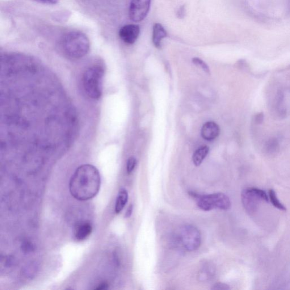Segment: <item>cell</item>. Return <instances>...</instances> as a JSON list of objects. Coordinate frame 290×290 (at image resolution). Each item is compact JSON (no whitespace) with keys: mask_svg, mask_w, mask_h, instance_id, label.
Here are the masks:
<instances>
[{"mask_svg":"<svg viewBox=\"0 0 290 290\" xmlns=\"http://www.w3.org/2000/svg\"><path fill=\"white\" fill-rule=\"evenodd\" d=\"M99 172L95 167L84 165L79 167L71 176L69 191L71 196L79 201L93 199L100 188Z\"/></svg>","mask_w":290,"mask_h":290,"instance_id":"cell-1","label":"cell"},{"mask_svg":"<svg viewBox=\"0 0 290 290\" xmlns=\"http://www.w3.org/2000/svg\"><path fill=\"white\" fill-rule=\"evenodd\" d=\"M60 47L65 55L78 59L89 52L90 43L87 36L80 31H70L65 33L60 40Z\"/></svg>","mask_w":290,"mask_h":290,"instance_id":"cell-2","label":"cell"},{"mask_svg":"<svg viewBox=\"0 0 290 290\" xmlns=\"http://www.w3.org/2000/svg\"><path fill=\"white\" fill-rule=\"evenodd\" d=\"M104 69L99 65H94L88 68L84 72L82 83L84 91L89 98L98 99L103 91Z\"/></svg>","mask_w":290,"mask_h":290,"instance_id":"cell-3","label":"cell"},{"mask_svg":"<svg viewBox=\"0 0 290 290\" xmlns=\"http://www.w3.org/2000/svg\"><path fill=\"white\" fill-rule=\"evenodd\" d=\"M191 195L197 197V205L204 211L208 212L216 208L226 210L231 207L229 197L224 193H216L198 196L192 192Z\"/></svg>","mask_w":290,"mask_h":290,"instance_id":"cell-4","label":"cell"},{"mask_svg":"<svg viewBox=\"0 0 290 290\" xmlns=\"http://www.w3.org/2000/svg\"><path fill=\"white\" fill-rule=\"evenodd\" d=\"M242 200L244 208L250 214L257 211L261 201H268L267 193L257 188H248L242 193Z\"/></svg>","mask_w":290,"mask_h":290,"instance_id":"cell-5","label":"cell"},{"mask_svg":"<svg viewBox=\"0 0 290 290\" xmlns=\"http://www.w3.org/2000/svg\"><path fill=\"white\" fill-rule=\"evenodd\" d=\"M180 239L183 246L188 251H194L199 249L201 243L200 231L196 227L186 225L181 229Z\"/></svg>","mask_w":290,"mask_h":290,"instance_id":"cell-6","label":"cell"},{"mask_svg":"<svg viewBox=\"0 0 290 290\" xmlns=\"http://www.w3.org/2000/svg\"><path fill=\"white\" fill-rule=\"evenodd\" d=\"M151 0H131L129 9V18L134 22L144 20L150 10Z\"/></svg>","mask_w":290,"mask_h":290,"instance_id":"cell-7","label":"cell"},{"mask_svg":"<svg viewBox=\"0 0 290 290\" xmlns=\"http://www.w3.org/2000/svg\"><path fill=\"white\" fill-rule=\"evenodd\" d=\"M140 33V28L138 25L130 24L125 25L120 29L119 35L124 43L133 44L137 40Z\"/></svg>","mask_w":290,"mask_h":290,"instance_id":"cell-8","label":"cell"},{"mask_svg":"<svg viewBox=\"0 0 290 290\" xmlns=\"http://www.w3.org/2000/svg\"><path fill=\"white\" fill-rule=\"evenodd\" d=\"M92 231V227L90 222H82L75 226L74 236L78 241H83L90 236Z\"/></svg>","mask_w":290,"mask_h":290,"instance_id":"cell-9","label":"cell"},{"mask_svg":"<svg viewBox=\"0 0 290 290\" xmlns=\"http://www.w3.org/2000/svg\"><path fill=\"white\" fill-rule=\"evenodd\" d=\"M220 129L214 122L209 121L205 123L201 129V136L205 140L212 141L219 136Z\"/></svg>","mask_w":290,"mask_h":290,"instance_id":"cell-10","label":"cell"},{"mask_svg":"<svg viewBox=\"0 0 290 290\" xmlns=\"http://www.w3.org/2000/svg\"><path fill=\"white\" fill-rule=\"evenodd\" d=\"M167 36V33L165 28L160 23H155L153 29V43L155 47L161 49L162 41Z\"/></svg>","mask_w":290,"mask_h":290,"instance_id":"cell-11","label":"cell"},{"mask_svg":"<svg viewBox=\"0 0 290 290\" xmlns=\"http://www.w3.org/2000/svg\"><path fill=\"white\" fill-rule=\"evenodd\" d=\"M128 199V192L125 189H121L116 201L115 212L116 214L120 213L123 210L125 205L127 203Z\"/></svg>","mask_w":290,"mask_h":290,"instance_id":"cell-12","label":"cell"},{"mask_svg":"<svg viewBox=\"0 0 290 290\" xmlns=\"http://www.w3.org/2000/svg\"><path fill=\"white\" fill-rule=\"evenodd\" d=\"M209 148L208 146L200 147L197 149L193 155V162L196 166H199L203 163L204 159L209 153Z\"/></svg>","mask_w":290,"mask_h":290,"instance_id":"cell-13","label":"cell"},{"mask_svg":"<svg viewBox=\"0 0 290 290\" xmlns=\"http://www.w3.org/2000/svg\"><path fill=\"white\" fill-rule=\"evenodd\" d=\"M269 197H270L272 205L274 206L275 208L281 210H283V211L287 210V208H286L279 200L275 190H270V191H269Z\"/></svg>","mask_w":290,"mask_h":290,"instance_id":"cell-14","label":"cell"},{"mask_svg":"<svg viewBox=\"0 0 290 290\" xmlns=\"http://www.w3.org/2000/svg\"><path fill=\"white\" fill-rule=\"evenodd\" d=\"M265 148L268 153H275L279 149V142L276 139H271L267 143Z\"/></svg>","mask_w":290,"mask_h":290,"instance_id":"cell-15","label":"cell"},{"mask_svg":"<svg viewBox=\"0 0 290 290\" xmlns=\"http://www.w3.org/2000/svg\"><path fill=\"white\" fill-rule=\"evenodd\" d=\"M192 62H193V64L200 67V68L205 71L206 73L209 74H210L209 66L203 60H202L199 58L195 57L193 58Z\"/></svg>","mask_w":290,"mask_h":290,"instance_id":"cell-16","label":"cell"},{"mask_svg":"<svg viewBox=\"0 0 290 290\" xmlns=\"http://www.w3.org/2000/svg\"><path fill=\"white\" fill-rule=\"evenodd\" d=\"M21 249L25 254L30 253L34 250V246L33 244L29 241H24L21 245Z\"/></svg>","mask_w":290,"mask_h":290,"instance_id":"cell-17","label":"cell"},{"mask_svg":"<svg viewBox=\"0 0 290 290\" xmlns=\"http://www.w3.org/2000/svg\"><path fill=\"white\" fill-rule=\"evenodd\" d=\"M137 161L135 158L130 157L129 158L127 165V171L128 174H131L136 166Z\"/></svg>","mask_w":290,"mask_h":290,"instance_id":"cell-18","label":"cell"},{"mask_svg":"<svg viewBox=\"0 0 290 290\" xmlns=\"http://www.w3.org/2000/svg\"><path fill=\"white\" fill-rule=\"evenodd\" d=\"M186 6L184 5L181 6L179 8L177 12H176V15H177L178 18L179 19H183L185 17V16H186Z\"/></svg>","mask_w":290,"mask_h":290,"instance_id":"cell-19","label":"cell"},{"mask_svg":"<svg viewBox=\"0 0 290 290\" xmlns=\"http://www.w3.org/2000/svg\"><path fill=\"white\" fill-rule=\"evenodd\" d=\"M230 288L228 285L224 283H217L213 286L212 290H229Z\"/></svg>","mask_w":290,"mask_h":290,"instance_id":"cell-20","label":"cell"},{"mask_svg":"<svg viewBox=\"0 0 290 290\" xmlns=\"http://www.w3.org/2000/svg\"><path fill=\"white\" fill-rule=\"evenodd\" d=\"M109 288V285L106 283H103L99 284L97 287L95 288L96 290H106Z\"/></svg>","mask_w":290,"mask_h":290,"instance_id":"cell-21","label":"cell"},{"mask_svg":"<svg viewBox=\"0 0 290 290\" xmlns=\"http://www.w3.org/2000/svg\"><path fill=\"white\" fill-rule=\"evenodd\" d=\"M37 2L45 4H55L58 0H35Z\"/></svg>","mask_w":290,"mask_h":290,"instance_id":"cell-22","label":"cell"},{"mask_svg":"<svg viewBox=\"0 0 290 290\" xmlns=\"http://www.w3.org/2000/svg\"><path fill=\"white\" fill-rule=\"evenodd\" d=\"M133 205H130L128 207L127 212H126L125 213L126 218H129L130 216H131L133 212Z\"/></svg>","mask_w":290,"mask_h":290,"instance_id":"cell-23","label":"cell"},{"mask_svg":"<svg viewBox=\"0 0 290 290\" xmlns=\"http://www.w3.org/2000/svg\"><path fill=\"white\" fill-rule=\"evenodd\" d=\"M263 120V114H259L257 117H256V120L258 122V123H260L261 122H262Z\"/></svg>","mask_w":290,"mask_h":290,"instance_id":"cell-24","label":"cell"}]
</instances>
